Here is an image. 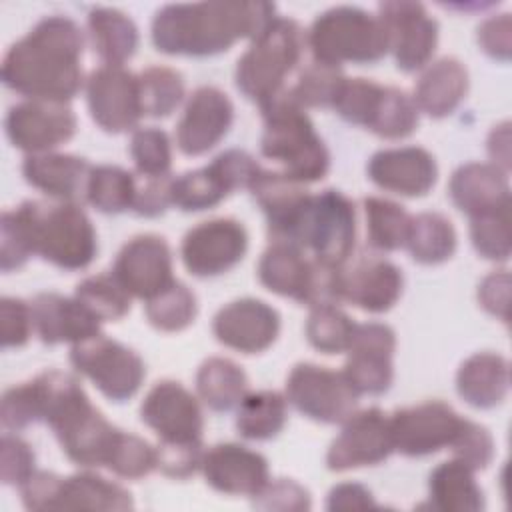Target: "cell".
Masks as SVG:
<instances>
[{"instance_id":"1","label":"cell","mask_w":512,"mask_h":512,"mask_svg":"<svg viewBox=\"0 0 512 512\" xmlns=\"http://www.w3.org/2000/svg\"><path fill=\"white\" fill-rule=\"evenodd\" d=\"M80 26L60 14L36 22L2 60V82L28 100L68 102L82 88Z\"/></svg>"},{"instance_id":"2","label":"cell","mask_w":512,"mask_h":512,"mask_svg":"<svg viewBox=\"0 0 512 512\" xmlns=\"http://www.w3.org/2000/svg\"><path fill=\"white\" fill-rule=\"evenodd\" d=\"M270 2L166 4L152 20L156 50L172 56H214L240 38H254L276 16Z\"/></svg>"},{"instance_id":"3","label":"cell","mask_w":512,"mask_h":512,"mask_svg":"<svg viewBox=\"0 0 512 512\" xmlns=\"http://www.w3.org/2000/svg\"><path fill=\"white\" fill-rule=\"evenodd\" d=\"M42 388V420L54 432L64 454L78 466H108L122 430L96 410L80 382L62 370L36 376Z\"/></svg>"},{"instance_id":"4","label":"cell","mask_w":512,"mask_h":512,"mask_svg":"<svg viewBox=\"0 0 512 512\" xmlns=\"http://www.w3.org/2000/svg\"><path fill=\"white\" fill-rule=\"evenodd\" d=\"M30 252L62 270L86 268L98 250L96 232L76 202L26 200L10 210Z\"/></svg>"},{"instance_id":"5","label":"cell","mask_w":512,"mask_h":512,"mask_svg":"<svg viewBox=\"0 0 512 512\" xmlns=\"http://www.w3.org/2000/svg\"><path fill=\"white\" fill-rule=\"evenodd\" d=\"M260 112L264 118L262 156L278 162L282 172L300 184L322 180L330 168L328 148L290 88L262 102Z\"/></svg>"},{"instance_id":"6","label":"cell","mask_w":512,"mask_h":512,"mask_svg":"<svg viewBox=\"0 0 512 512\" xmlns=\"http://www.w3.org/2000/svg\"><path fill=\"white\" fill-rule=\"evenodd\" d=\"M304 46L306 34L300 24L292 18L276 16L238 58L236 88L260 106L286 88L284 80L300 62Z\"/></svg>"},{"instance_id":"7","label":"cell","mask_w":512,"mask_h":512,"mask_svg":"<svg viewBox=\"0 0 512 512\" xmlns=\"http://www.w3.org/2000/svg\"><path fill=\"white\" fill-rule=\"evenodd\" d=\"M312 58L330 66L372 64L386 56L388 38L378 16L358 6H334L314 18L306 32Z\"/></svg>"},{"instance_id":"8","label":"cell","mask_w":512,"mask_h":512,"mask_svg":"<svg viewBox=\"0 0 512 512\" xmlns=\"http://www.w3.org/2000/svg\"><path fill=\"white\" fill-rule=\"evenodd\" d=\"M258 278L270 292L310 308L342 302V266L324 264L288 242H272L262 252Z\"/></svg>"},{"instance_id":"9","label":"cell","mask_w":512,"mask_h":512,"mask_svg":"<svg viewBox=\"0 0 512 512\" xmlns=\"http://www.w3.org/2000/svg\"><path fill=\"white\" fill-rule=\"evenodd\" d=\"M278 242L294 244L324 264L344 266L356 242V210L352 200L334 188L310 194L294 226Z\"/></svg>"},{"instance_id":"10","label":"cell","mask_w":512,"mask_h":512,"mask_svg":"<svg viewBox=\"0 0 512 512\" xmlns=\"http://www.w3.org/2000/svg\"><path fill=\"white\" fill-rule=\"evenodd\" d=\"M70 362L114 402L132 398L146 374L144 362L134 350L100 332L72 344Z\"/></svg>"},{"instance_id":"11","label":"cell","mask_w":512,"mask_h":512,"mask_svg":"<svg viewBox=\"0 0 512 512\" xmlns=\"http://www.w3.org/2000/svg\"><path fill=\"white\" fill-rule=\"evenodd\" d=\"M358 392L342 372L300 362L286 380V400L306 418L322 424H342L356 412Z\"/></svg>"},{"instance_id":"12","label":"cell","mask_w":512,"mask_h":512,"mask_svg":"<svg viewBox=\"0 0 512 512\" xmlns=\"http://www.w3.org/2000/svg\"><path fill=\"white\" fill-rule=\"evenodd\" d=\"M378 20L388 38V52L394 54L402 72L424 68L438 44V22L428 14L424 4L394 0L378 6Z\"/></svg>"},{"instance_id":"13","label":"cell","mask_w":512,"mask_h":512,"mask_svg":"<svg viewBox=\"0 0 512 512\" xmlns=\"http://www.w3.org/2000/svg\"><path fill=\"white\" fill-rule=\"evenodd\" d=\"M390 420L394 450L408 458H422L452 444L462 416L440 400L400 408Z\"/></svg>"},{"instance_id":"14","label":"cell","mask_w":512,"mask_h":512,"mask_svg":"<svg viewBox=\"0 0 512 512\" xmlns=\"http://www.w3.org/2000/svg\"><path fill=\"white\" fill-rule=\"evenodd\" d=\"M86 102L92 120L106 132L132 130L144 116L138 76L124 66L102 64L86 80Z\"/></svg>"},{"instance_id":"15","label":"cell","mask_w":512,"mask_h":512,"mask_svg":"<svg viewBox=\"0 0 512 512\" xmlns=\"http://www.w3.org/2000/svg\"><path fill=\"white\" fill-rule=\"evenodd\" d=\"M246 228L234 218H214L190 228L180 254L186 270L198 278H210L234 268L246 254Z\"/></svg>"},{"instance_id":"16","label":"cell","mask_w":512,"mask_h":512,"mask_svg":"<svg viewBox=\"0 0 512 512\" xmlns=\"http://www.w3.org/2000/svg\"><path fill=\"white\" fill-rule=\"evenodd\" d=\"M394 452L388 414L372 406L356 410L342 422L340 434L326 452V466L332 472H344L360 466L384 462Z\"/></svg>"},{"instance_id":"17","label":"cell","mask_w":512,"mask_h":512,"mask_svg":"<svg viewBox=\"0 0 512 512\" xmlns=\"http://www.w3.org/2000/svg\"><path fill=\"white\" fill-rule=\"evenodd\" d=\"M8 140L26 154H42L68 142L76 132V116L68 102L24 100L4 120Z\"/></svg>"},{"instance_id":"18","label":"cell","mask_w":512,"mask_h":512,"mask_svg":"<svg viewBox=\"0 0 512 512\" xmlns=\"http://www.w3.org/2000/svg\"><path fill=\"white\" fill-rule=\"evenodd\" d=\"M396 350V334L388 324L364 322L356 324L348 358L342 374L358 396L384 394L394 378L392 356Z\"/></svg>"},{"instance_id":"19","label":"cell","mask_w":512,"mask_h":512,"mask_svg":"<svg viewBox=\"0 0 512 512\" xmlns=\"http://www.w3.org/2000/svg\"><path fill=\"white\" fill-rule=\"evenodd\" d=\"M140 418L158 434L160 442H202V408L180 382H156L140 406Z\"/></svg>"},{"instance_id":"20","label":"cell","mask_w":512,"mask_h":512,"mask_svg":"<svg viewBox=\"0 0 512 512\" xmlns=\"http://www.w3.org/2000/svg\"><path fill=\"white\" fill-rule=\"evenodd\" d=\"M112 274L130 296L150 300L174 282L168 242L156 234H138L130 238L120 248Z\"/></svg>"},{"instance_id":"21","label":"cell","mask_w":512,"mask_h":512,"mask_svg":"<svg viewBox=\"0 0 512 512\" xmlns=\"http://www.w3.org/2000/svg\"><path fill=\"white\" fill-rule=\"evenodd\" d=\"M234 106L230 98L214 88H196L176 124V144L186 156H200L212 150L230 130Z\"/></svg>"},{"instance_id":"22","label":"cell","mask_w":512,"mask_h":512,"mask_svg":"<svg viewBox=\"0 0 512 512\" xmlns=\"http://www.w3.org/2000/svg\"><path fill=\"white\" fill-rule=\"evenodd\" d=\"M212 332L220 344L232 350L258 354L276 340L280 332V316L262 300L242 298L216 312Z\"/></svg>"},{"instance_id":"23","label":"cell","mask_w":512,"mask_h":512,"mask_svg":"<svg viewBox=\"0 0 512 512\" xmlns=\"http://www.w3.org/2000/svg\"><path fill=\"white\" fill-rule=\"evenodd\" d=\"M366 172L378 188L400 196H424L438 178L434 156L420 146L378 150L370 156Z\"/></svg>"},{"instance_id":"24","label":"cell","mask_w":512,"mask_h":512,"mask_svg":"<svg viewBox=\"0 0 512 512\" xmlns=\"http://www.w3.org/2000/svg\"><path fill=\"white\" fill-rule=\"evenodd\" d=\"M200 470L208 486L234 496H256L270 480L266 458L234 442L206 450Z\"/></svg>"},{"instance_id":"25","label":"cell","mask_w":512,"mask_h":512,"mask_svg":"<svg viewBox=\"0 0 512 512\" xmlns=\"http://www.w3.org/2000/svg\"><path fill=\"white\" fill-rule=\"evenodd\" d=\"M402 284V270L374 254H362L350 266H342V302L372 314L390 310L402 294Z\"/></svg>"},{"instance_id":"26","label":"cell","mask_w":512,"mask_h":512,"mask_svg":"<svg viewBox=\"0 0 512 512\" xmlns=\"http://www.w3.org/2000/svg\"><path fill=\"white\" fill-rule=\"evenodd\" d=\"M38 338L52 346L60 342L76 344L100 332V320L76 298L56 292H40L30 302Z\"/></svg>"},{"instance_id":"27","label":"cell","mask_w":512,"mask_h":512,"mask_svg":"<svg viewBox=\"0 0 512 512\" xmlns=\"http://www.w3.org/2000/svg\"><path fill=\"white\" fill-rule=\"evenodd\" d=\"M92 164L86 158L58 152L28 154L22 162L24 180L50 198L76 202L86 196Z\"/></svg>"},{"instance_id":"28","label":"cell","mask_w":512,"mask_h":512,"mask_svg":"<svg viewBox=\"0 0 512 512\" xmlns=\"http://www.w3.org/2000/svg\"><path fill=\"white\" fill-rule=\"evenodd\" d=\"M450 198L470 218L510 206V184L504 170L486 162H468L454 170L448 184Z\"/></svg>"},{"instance_id":"29","label":"cell","mask_w":512,"mask_h":512,"mask_svg":"<svg viewBox=\"0 0 512 512\" xmlns=\"http://www.w3.org/2000/svg\"><path fill=\"white\" fill-rule=\"evenodd\" d=\"M248 190L266 214L272 242L286 238L310 198V192L300 182L288 178L284 172H272L264 168L252 180Z\"/></svg>"},{"instance_id":"30","label":"cell","mask_w":512,"mask_h":512,"mask_svg":"<svg viewBox=\"0 0 512 512\" xmlns=\"http://www.w3.org/2000/svg\"><path fill=\"white\" fill-rule=\"evenodd\" d=\"M510 388L508 360L494 352H476L466 358L456 372L460 398L480 410L498 406Z\"/></svg>"},{"instance_id":"31","label":"cell","mask_w":512,"mask_h":512,"mask_svg":"<svg viewBox=\"0 0 512 512\" xmlns=\"http://www.w3.org/2000/svg\"><path fill=\"white\" fill-rule=\"evenodd\" d=\"M468 92V72L452 56L438 58L420 76L414 88V104L432 118L452 114Z\"/></svg>"},{"instance_id":"32","label":"cell","mask_w":512,"mask_h":512,"mask_svg":"<svg viewBox=\"0 0 512 512\" xmlns=\"http://www.w3.org/2000/svg\"><path fill=\"white\" fill-rule=\"evenodd\" d=\"M134 506L126 488L94 472L60 478L50 510H130Z\"/></svg>"},{"instance_id":"33","label":"cell","mask_w":512,"mask_h":512,"mask_svg":"<svg viewBox=\"0 0 512 512\" xmlns=\"http://www.w3.org/2000/svg\"><path fill=\"white\" fill-rule=\"evenodd\" d=\"M430 504L442 512H476L484 508V494L474 470L458 458L438 464L428 480Z\"/></svg>"},{"instance_id":"34","label":"cell","mask_w":512,"mask_h":512,"mask_svg":"<svg viewBox=\"0 0 512 512\" xmlns=\"http://www.w3.org/2000/svg\"><path fill=\"white\" fill-rule=\"evenodd\" d=\"M88 34L94 52L110 66H122L138 48V28L120 10L98 6L88 14Z\"/></svg>"},{"instance_id":"35","label":"cell","mask_w":512,"mask_h":512,"mask_svg":"<svg viewBox=\"0 0 512 512\" xmlns=\"http://www.w3.org/2000/svg\"><path fill=\"white\" fill-rule=\"evenodd\" d=\"M196 392L210 410L230 412L248 394V378L230 358L212 356L198 368Z\"/></svg>"},{"instance_id":"36","label":"cell","mask_w":512,"mask_h":512,"mask_svg":"<svg viewBox=\"0 0 512 512\" xmlns=\"http://www.w3.org/2000/svg\"><path fill=\"white\" fill-rule=\"evenodd\" d=\"M410 256L420 264L446 262L456 250V230L452 222L438 212L412 216L406 246Z\"/></svg>"},{"instance_id":"37","label":"cell","mask_w":512,"mask_h":512,"mask_svg":"<svg viewBox=\"0 0 512 512\" xmlns=\"http://www.w3.org/2000/svg\"><path fill=\"white\" fill-rule=\"evenodd\" d=\"M286 424V398L276 390L246 394L238 404L236 430L248 440H270Z\"/></svg>"},{"instance_id":"38","label":"cell","mask_w":512,"mask_h":512,"mask_svg":"<svg viewBox=\"0 0 512 512\" xmlns=\"http://www.w3.org/2000/svg\"><path fill=\"white\" fill-rule=\"evenodd\" d=\"M366 214L368 244L380 252H394L406 246L412 216L398 202L368 196L362 200Z\"/></svg>"},{"instance_id":"39","label":"cell","mask_w":512,"mask_h":512,"mask_svg":"<svg viewBox=\"0 0 512 512\" xmlns=\"http://www.w3.org/2000/svg\"><path fill=\"white\" fill-rule=\"evenodd\" d=\"M136 194V174L120 166L100 164L92 166L86 184V202L98 212L120 214L132 210Z\"/></svg>"},{"instance_id":"40","label":"cell","mask_w":512,"mask_h":512,"mask_svg":"<svg viewBox=\"0 0 512 512\" xmlns=\"http://www.w3.org/2000/svg\"><path fill=\"white\" fill-rule=\"evenodd\" d=\"M232 190L228 188L222 174L210 162L204 168L188 170L172 180L170 198L172 204L184 212L208 210L222 202Z\"/></svg>"},{"instance_id":"41","label":"cell","mask_w":512,"mask_h":512,"mask_svg":"<svg viewBox=\"0 0 512 512\" xmlns=\"http://www.w3.org/2000/svg\"><path fill=\"white\" fill-rule=\"evenodd\" d=\"M356 330V322L336 304L312 306L306 320V338L322 354L346 352Z\"/></svg>"},{"instance_id":"42","label":"cell","mask_w":512,"mask_h":512,"mask_svg":"<svg viewBox=\"0 0 512 512\" xmlns=\"http://www.w3.org/2000/svg\"><path fill=\"white\" fill-rule=\"evenodd\" d=\"M74 296L100 320H120L130 310V294L110 272L94 274L76 284Z\"/></svg>"},{"instance_id":"43","label":"cell","mask_w":512,"mask_h":512,"mask_svg":"<svg viewBox=\"0 0 512 512\" xmlns=\"http://www.w3.org/2000/svg\"><path fill=\"white\" fill-rule=\"evenodd\" d=\"M140 102L144 116L164 118L178 108L184 98L182 74L166 66H148L138 74Z\"/></svg>"},{"instance_id":"44","label":"cell","mask_w":512,"mask_h":512,"mask_svg":"<svg viewBox=\"0 0 512 512\" xmlns=\"http://www.w3.org/2000/svg\"><path fill=\"white\" fill-rule=\"evenodd\" d=\"M196 296L192 290L174 280L160 294L146 300V318L148 322L162 332H178L192 324L196 318Z\"/></svg>"},{"instance_id":"45","label":"cell","mask_w":512,"mask_h":512,"mask_svg":"<svg viewBox=\"0 0 512 512\" xmlns=\"http://www.w3.org/2000/svg\"><path fill=\"white\" fill-rule=\"evenodd\" d=\"M344 80L346 76L338 66H330L312 58V62L300 70L296 84L290 86V92L304 110L332 108Z\"/></svg>"},{"instance_id":"46","label":"cell","mask_w":512,"mask_h":512,"mask_svg":"<svg viewBox=\"0 0 512 512\" xmlns=\"http://www.w3.org/2000/svg\"><path fill=\"white\" fill-rule=\"evenodd\" d=\"M418 126V108L404 90L384 86L378 112L370 124V132L386 140H400L410 136Z\"/></svg>"},{"instance_id":"47","label":"cell","mask_w":512,"mask_h":512,"mask_svg":"<svg viewBox=\"0 0 512 512\" xmlns=\"http://www.w3.org/2000/svg\"><path fill=\"white\" fill-rule=\"evenodd\" d=\"M470 238L474 250L494 262H506L510 256V206L488 210L470 218Z\"/></svg>"},{"instance_id":"48","label":"cell","mask_w":512,"mask_h":512,"mask_svg":"<svg viewBox=\"0 0 512 512\" xmlns=\"http://www.w3.org/2000/svg\"><path fill=\"white\" fill-rule=\"evenodd\" d=\"M382 92H384V86L374 80L346 78L332 108L338 112L342 120L356 126L370 128L378 112Z\"/></svg>"},{"instance_id":"49","label":"cell","mask_w":512,"mask_h":512,"mask_svg":"<svg viewBox=\"0 0 512 512\" xmlns=\"http://www.w3.org/2000/svg\"><path fill=\"white\" fill-rule=\"evenodd\" d=\"M130 156L140 176H166L172 166L170 138L156 126L136 128L130 138Z\"/></svg>"},{"instance_id":"50","label":"cell","mask_w":512,"mask_h":512,"mask_svg":"<svg viewBox=\"0 0 512 512\" xmlns=\"http://www.w3.org/2000/svg\"><path fill=\"white\" fill-rule=\"evenodd\" d=\"M106 468L128 480L144 478L158 468L156 450L144 438L122 430Z\"/></svg>"},{"instance_id":"51","label":"cell","mask_w":512,"mask_h":512,"mask_svg":"<svg viewBox=\"0 0 512 512\" xmlns=\"http://www.w3.org/2000/svg\"><path fill=\"white\" fill-rule=\"evenodd\" d=\"M0 418L2 426L12 432L24 430L26 426L42 420V388L38 378L12 386L4 392Z\"/></svg>"},{"instance_id":"52","label":"cell","mask_w":512,"mask_h":512,"mask_svg":"<svg viewBox=\"0 0 512 512\" xmlns=\"http://www.w3.org/2000/svg\"><path fill=\"white\" fill-rule=\"evenodd\" d=\"M450 450L454 452V458L478 472L484 470L494 458V438L488 428L464 418L450 444Z\"/></svg>"},{"instance_id":"53","label":"cell","mask_w":512,"mask_h":512,"mask_svg":"<svg viewBox=\"0 0 512 512\" xmlns=\"http://www.w3.org/2000/svg\"><path fill=\"white\" fill-rule=\"evenodd\" d=\"M36 458L28 442L18 436L4 434L0 440V478L8 486L24 484L34 472Z\"/></svg>"},{"instance_id":"54","label":"cell","mask_w":512,"mask_h":512,"mask_svg":"<svg viewBox=\"0 0 512 512\" xmlns=\"http://www.w3.org/2000/svg\"><path fill=\"white\" fill-rule=\"evenodd\" d=\"M34 328L30 302L4 296L0 300V342L2 348H18L30 340Z\"/></svg>"},{"instance_id":"55","label":"cell","mask_w":512,"mask_h":512,"mask_svg":"<svg viewBox=\"0 0 512 512\" xmlns=\"http://www.w3.org/2000/svg\"><path fill=\"white\" fill-rule=\"evenodd\" d=\"M158 470L170 478H188L196 470L202 468L204 444L202 442H182V444H166L160 442L156 448Z\"/></svg>"},{"instance_id":"56","label":"cell","mask_w":512,"mask_h":512,"mask_svg":"<svg viewBox=\"0 0 512 512\" xmlns=\"http://www.w3.org/2000/svg\"><path fill=\"white\" fill-rule=\"evenodd\" d=\"M254 498V508L260 510H308L310 508V494L304 486H300L294 480L288 478H278V480H268V484L256 494Z\"/></svg>"},{"instance_id":"57","label":"cell","mask_w":512,"mask_h":512,"mask_svg":"<svg viewBox=\"0 0 512 512\" xmlns=\"http://www.w3.org/2000/svg\"><path fill=\"white\" fill-rule=\"evenodd\" d=\"M172 174L166 176H136V194L132 210L144 218H156L166 212L172 204L170 188H172Z\"/></svg>"},{"instance_id":"58","label":"cell","mask_w":512,"mask_h":512,"mask_svg":"<svg viewBox=\"0 0 512 512\" xmlns=\"http://www.w3.org/2000/svg\"><path fill=\"white\" fill-rule=\"evenodd\" d=\"M32 256L12 212H4L0 220V268L2 272L22 268Z\"/></svg>"},{"instance_id":"59","label":"cell","mask_w":512,"mask_h":512,"mask_svg":"<svg viewBox=\"0 0 512 512\" xmlns=\"http://www.w3.org/2000/svg\"><path fill=\"white\" fill-rule=\"evenodd\" d=\"M478 44L480 48L496 58V60H508L512 52V18L510 14H494L486 18L478 26Z\"/></svg>"},{"instance_id":"60","label":"cell","mask_w":512,"mask_h":512,"mask_svg":"<svg viewBox=\"0 0 512 512\" xmlns=\"http://www.w3.org/2000/svg\"><path fill=\"white\" fill-rule=\"evenodd\" d=\"M478 302L480 306L498 316L500 320L508 322L510 318V274L508 270L490 272L478 284Z\"/></svg>"},{"instance_id":"61","label":"cell","mask_w":512,"mask_h":512,"mask_svg":"<svg viewBox=\"0 0 512 512\" xmlns=\"http://www.w3.org/2000/svg\"><path fill=\"white\" fill-rule=\"evenodd\" d=\"M326 508L332 512L372 510V508H378V504L374 502V496L366 486H362L358 482H342V484H336L328 492Z\"/></svg>"},{"instance_id":"62","label":"cell","mask_w":512,"mask_h":512,"mask_svg":"<svg viewBox=\"0 0 512 512\" xmlns=\"http://www.w3.org/2000/svg\"><path fill=\"white\" fill-rule=\"evenodd\" d=\"M488 154L494 160V166H498L508 174V168H510V124L508 122L494 126V130L490 132Z\"/></svg>"}]
</instances>
